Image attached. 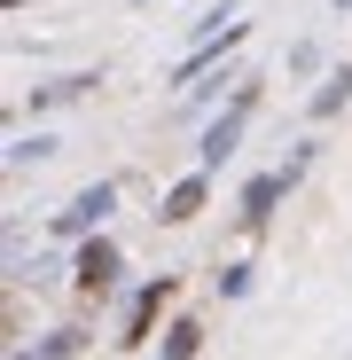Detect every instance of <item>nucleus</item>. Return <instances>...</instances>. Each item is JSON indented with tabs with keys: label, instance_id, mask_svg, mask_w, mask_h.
<instances>
[{
	"label": "nucleus",
	"instance_id": "f257e3e1",
	"mask_svg": "<svg viewBox=\"0 0 352 360\" xmlns=\"http://www.w3.org/2000/svg\"><path fill=\"white\" fill-rule=\"evenodd\" d=\"M164 297H172V274H157V282L133 297V306H126V337H117V345H141V337L157 329V306H164Z\"/></svg>",
	"mask_w": 352,
	"mask_h": 360
},
{
	"label": "nucleus",
	"instance_id": "f03ea898",
	"mask_svg": "<svg viewBox=\"0 0 352 360\" xmlns=\"http://www.w3.org/2000/svg\"><path fill=\"white\" fill-rule=\"evenodd\" d=\"M289 172H298V165H282V172H259V180H251V188H243V227H259V219L274 212V196L289 188Z\"/></svg>",
	"mask_w": 352,
	"mask_h": 360
},
{
	"label": "nucleus",
	"instance_id": "7ed1b4c3",
	"mask_svg": "<svg viewBox=\"0 0 352 360\" xmlns=\"http://www.w3.org/2000/svg\"><path fill=\"white\" fill-rule=\"evenodd\" d=\"M110 274H117V251H110V243H86V251H79V290H86V297H102V290H110Z\"/></svg>",
	"mask_w": 352,
	"mask_h": 360
},
{
	"label": "nucleus",
	"instance_id": "20e7f679",
	"mask_svg": "<svg viewBox=\"0 0 352 360\" xmlns=\"http://www.w3.org/2000/svg\"><path fill=\"white\" fill-rule=\"evenodd\" d=\"M243 117H251V94H235V110H227V117H219V126L204 134V165H219V157L235 149V134H243Z\"/></svg>",
	"mask_w": 352,
	"mask_h": 360
},
{
	"label": "nucleus",
	"instance_id": "39448f33",
	"mask_svg": "<svg viewBox=\"0 0 352 360\" xmlns=\"http://www.w3.org/2000/svg\"><path fill=\"white\" fill-rule=\"evenodd\" d=\"M110 204H117V188H110V180H94V188H86V196H79L71 212H63V235H79V227H94V219H102Z\"/></svg>",
	"mask_w": 352,
	"mask_h": 360
},
{
	"label": "nucleus",
	"instance_id": "423d86ee",
	"mask_svg": "<svg viewBox=\"0 0 352 360\" xmlns=\"http://www.w3.org/2000/svg\"><path fill=\"white\" fill-rule=\"evenodd\" d=\"M196 212H204V172H196V180H181V188L164 196V212H157V219H172V227H181V219H196Z\"/></svg>",
	"mask_w": 352,
	"mask_h": 360
},
{
	"label": "nucleus",
	"instance_id": "0eeeda50",
	"mask_svg": "<svg viewBox=\"0 0 352 360\" xmlns=\"http://www.w3.org/2000/svg\"><path fill=\"white\" fill-rule=\"evenodd\" d=\"M344 102H352V63H344V71L321 86V94H313V117H329V110H344Z\"/></svg>",
	"mask_w": 352,
	"mask_h": 360
},
{
	"label": "nucleus",
	"instance_id": "6e6552de",
	"mask_svg": "<svg viewBox=\"0 0 352 360\" xmlns=\"http://www.w3.org/2000/svg\"><path fill=\"white\" fill-rule=\"evenodd\" d=\"M196 345H204V329H196V321H172V345H164V360H188Z\"/></svg>",
	"mask_w": 352,
	"mask_h": 360
},
{
	"label": "nucleus",
	"instance_id": "1a4fd4ad",
	"mask_svg": "<svg viewBox=\"0 0 352 360\" xmlns=\"http://www.w3.org/2000/svg\"><path fill=\"white\" fill-rule=\"evenodd\" d=\"M344 8H352V0H344Z\"/></svg>",
	"mask_w": 352,
	"mask_h": 360
}]
</instances>
